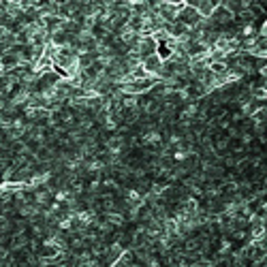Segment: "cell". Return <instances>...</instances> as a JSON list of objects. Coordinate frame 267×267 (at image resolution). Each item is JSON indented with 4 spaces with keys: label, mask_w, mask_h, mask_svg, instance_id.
I'll use <instances>...</instances> for the list:
<instances>
[{
    "label": "cell",
    "mask_w": 267,
    "mask_h": 267,
    "mask_svg": "<svg viewBox=\"0 0 267 267\" xmlns=\"http://www.w3.org/2000/svg\"><path fill=\"white\" fill-rule=\"evenodd\" d=\"M248 54L254 58H267V37L265 35L259 32L252 39V47H250Z\"/></svg>",
    "instance_id": "5"
},
{
    "label": "cell",
    "mask_w": 267,
    "mask_h": 267,
    "mask_svg": "<svg viewBox=\"0 0 267 267\" xmlns=\"http://www.w3.org/2000/svg\"><path fill=\"white\" fill-rule=\"evenodd\" d=\"M3 194H5V188H3V186H0V199H3Z\"/></svg>",
    "instance_id": "8"
},
{
    "label": "cell",
    "mask_w": 267,
    "mask_h": 267,
    "mask_svg": "<svg viewBox=\"0 0 267 267\" xmlns=\"http://www.w3.org/2000/svg\"><path fill=\"white\" fill-rule=\"evenodd\" d=\"M0 66H3L7 73H11V71H15L17 66H22V60H19V56L15 54V51H7V54H3Z\"/></svg>",
    "instance_id": "6"
},
{
    "label": "cell",
    "mask_w": 267,
    "mask_h": 267,
    "mask_svg": "<svg viewBox=\"0 0 267 267\" xmlns=\"http://www.w3.org/2000/svg\"><path fill=\"white\" fill-rule=\"evenodd\" d=\"M141 64H143V69H146L148 77H152V79L160 81L158 77H160V71H162V64H165V60H162L158 54H154V56L143 58V60H141Z\"/></svg>",
    "instance_id": "3"
},
{
    "label": "cell",
    "mask_w": 267,
    "mask_h": 267,
    "mask_svg": "<svg viewBox=\"0 0 267 267\" xmlns=\"http://www.w3.org/2000/svg\"><path fill=\"white\" fill-rule=\"evenodd\" d=\"M188 5L197 9L199 15H201L203 19H210V17L214 15V11H216V7H218L220 3H214V0H199V3H197V0H190Z\"/></svg>",
    "instance_id": "4"
},
{
    "label": "cell",
    "mask_w": 267,
    "mask_h": 267,
    "mask_svg": "<svg viewBox=\"0 0 267 267\" xmlns=\"http://www.w3.org/2000/svg\"><path fill=\"white\" fill-rule=\"evenodd\" d=\"M0 60H3V51H0Z\"/></svg>",
    "instance_id": "9"
},
{
    "label": "cell",
    "mask_w": 267,
    "mask_h": 267,
    "mask_svg": "<svg viewBox=\"0 0 267 267\" xmlns=\"http://www.w3.org/2000/svg\"><path fill=\"white\" fill-rule=\"evenodd\" d=\"M130 77H132V81H135V79H146L148 73H146V69H143V64H139L137 69H132L130 71Z\"/></svg>",
    "instance_id": "7"
},
{
    "label": "cell",
    "mask_w": 267,
    "mask_h": 267,
    "mask_svg": "<svg viewBox=\"0 0 267 267\" xmlns=\"http://www.w3.org/2000/svg\"><path fill=\"white\" fill-rule=\"evenodd\" d=\"M178 22L180 24H184L186 28H190V30H194L201 22H203V17L199 15V11L194 7H190L188 3H186V7L182 9V13H180V17H178Z\"/></svg>",
    "instance_id": "2"
},
{
    "label": "cell",
    "mask_w": 267,
    "mask_h": 267,
    "mask_svg": "<svg viewBox=\"0 0 267 267\" xmlns=\"http://www.w3.org/2000/svg\"><path fill=\"white\" fill-rule=\"evenodd\" d=\"M128 51H132V54H137L141 60L143 58H148V56H154L158 51V43H156V39H154L152 35H141L139 41L135 43V47H130Z\"/></svg>",
    "instance_id": "1"
}]
</instances>
